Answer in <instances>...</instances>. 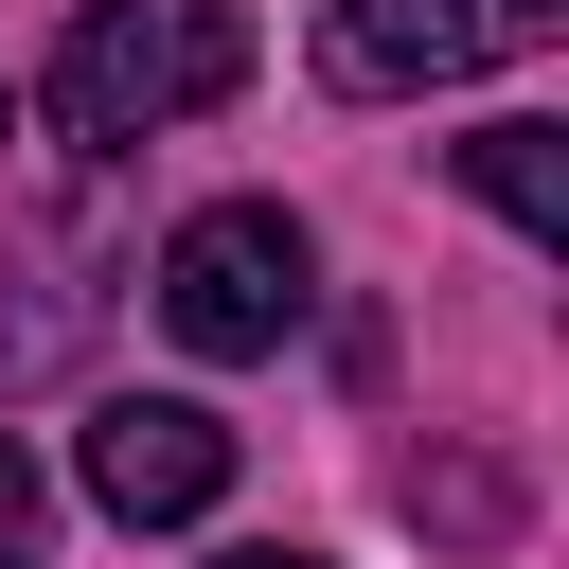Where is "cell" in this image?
<instances>
[{
  "instance_id": "6da1fadb",
  "label": "cell",
  "mask_w": 569,
  "mask_h": 569,
  "mask_svg": "<svg viewBox=\"0 0 569 569\" xmlns=\"http://www.w3.org/2000/svg\"><path fill=\"white\" fill-rule=\"evenodd\" d=\"M231 89H249V18L231 0H89L53 36V142H89V160H124V142L231 107Z\"/></svg>"
},
{
  "instance_id": "9c48e42d",
  "label": "cell",
  "mask_w": 569,
  "mask_h": 569,
  "mask_svg": "<svg viewBox=\"0 0 569 569\" xmlns=\"http://www.w3.org/2000/svg\"><path fill=\"white\" fill-rule=\"evenodd\" d=\"M0 569H18V533H0Z\"/></svg>"
},
{
  "instance_id": "52a82bcc",
  "label": "cell",
  "mask_w": 569,
  "mask_h": 569,
  "mask_svg": "<svg viewBox=\"0 0 569 569\" xmlns=\"http://www.w3.org/2000/svg\"><path fill=\"white\" fill-rule=\"evenodd\" d=\"M0 533H36V462H18V427H0Z\"/></svg>"
},
{
  "instance_id": "5b68a950",
  "label": "cell",
  "mask_w": 569,
  "mask_h": 569,
  "mask_svg": "<svg viewBox=\"0 0 569 569\" xmlns=\"http://www.w3.org/2000/svg\"><path fill=\"white\" fill-rule=\"evenodd\" d=\"M462 178H480V213H498V231L569 249V124H480V142H462Z\"/></svg>"
},
{
  "instance_id": "ba28073f",
  "label": "cell",
  "mask_w": 569,
  "mask_h": 569,
  "mask_svg": "<svg viewBox=\"0 0 569 569\" xmlns=\"http://www.w3.org/2000/svg\"><path fill=\"white\" fill-rule=\"evenodd\" d=\"M231 569H320V551H231Z\"/></svg>"
},
{
  "instance_id": "3957f363",
  "label": "cell",
  "mask_w": 569,
  "mask_h": 569,
  "mask_svg": "<svg viewBox=\"0 0 569 569\" xmlns=\"http://www.w3.org/2000/svg\"><path fill=\"white\" fill-rule=\"evenodd\" d=\"M551 36H569V0H320V71H338L356 107H391V89H462V71L551 53Z\"/></svg>"
},
{
  "instance_id": "277c9868",
  "label": "cell",
  "mask_w": 569,
  "mask_h": 569,
  "mask_svg": "<svg viewBox=\"0 0 569 569\" xmlns=\"http://www.w3.org/2000/svg\"><path fill=\"white\" fill-rule=\"evenodd\" d=\"M89 498H107L124 533H178V516L231 498V427H213L196 391H107V409H89Z\"/></svg>"
},
{
  "instance_id": "8992f818",
  "label": "cell",
  "mask_w": 569,
  "mask_h": 569,
  "mask_svg": "<svg viewBox=\"0 0 569 569\" xmlns=\"http://www.w3.org/2000/svg\"><path fill=\"white\" fill-rule=\"evenodd\" d=\"M409 516H445V533H498V480H480V462H409Z\"/></svg>"
},
{
  "instance_id": "7a4b0ae2",
  "label": "cell",
  "mask_w": 569,
  "mask_h": 569,
  "mask_svg": "<svg viewBox=\"0 0 569 569\" xmlns=\"http://www.w3.org/2000/svg\"><path fill=\"white\" fill-rule=\"evenodd\" d=\"M302 302H320V249H302V213H267V196H213V213H178V249H160V338L178 356H284L302 338Z\"/></svg>"
}]
</instances>
